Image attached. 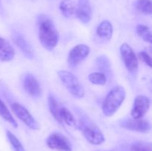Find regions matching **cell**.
Wrapping results in <instances>:
<instances>
[{"label":"cell","instance_id":"cell-20","mask_svg":"<svg viewBox=\"0 0 152 151\" xmlns=\"http://www.w3.org/2000/svg\"><path fill=\"white\" fill-rule=\"evenodd\" d=\"M136 31L137 35L142 38L143 41L151 44L152 36L151 30L149 27L145 25H138L136 27Z\"/></svg>","mask_w":152,"mask_h":151},{"label":"cell","instance_id":"cell-16","mask_svg":"<svg viewBox=\"0 0 152 151\" xmlns=\"http://www.w3.org/2000/svg\"><path fill=\"white\" fill-rule=\"evenodd\" d=\"M48 102L49 110H50L51 115L56 119V121H57L59 124H62V121L60 115L61 107H59V105L56 101V98L53 95L50 94L48 98Z\"/></svg>","mask_w":152,"mask_h":151},{"label":"cell","instance_id":"cell-9","mask_svg":"<svg viewBox=\"0 0 152 151\" xmlns=\"http://www.w3.org/2000/svg\"><path fill=\"white\" fill-rule=\"evenodd\" d=\"M83 133L86 140L92 144L99 145L105 142L103 133L95 124L85 126L83 129Z\"/></svg>","mask_w":152,"mask_h":151},{"label":"cell","instance_id":"cell-21","mask_svg":"<svg viewBox=\"0 0 152 151\" xmlns=\"http://www.w3.org/2000/svg\"><path fill=\"white\" fill-rule=\"evenodd\" d=\"M88 80L96 85H105L107 81L106 76L101 72H94L88 75Z\"/></svg>","mask_w":152,"mask_h":151},{"label":"cell","instance_id":"cell-19","mask_svg":"<svg viewBox=\"0 0 152 151\" xmlns=\"http://www.w3.org/2000/svg\"><path fill=\"white\" fill-rule=\"evenodd\" d=\"M0 116L3 118V119L5 120L6 121L9 123V124H11L13 127H17L18 124L16 121L15 120V118H13V116L12 115L11 113L10 112V110H8V108L7 107V106L5 105V104L3 102V101L0 99Z\"/></svg>","mask_w":152,"mask_h":151},{"label":"cell","instance_id":"cell-1","mask_svg":"<svg viewBox=\"0 0 152 151\" xmlns=\"http://www.w3.org/2000/svg\"><path fill=\"white\" fill-rule=\"evenodd\" d=\"M37 24L39 39L42 45L48 50H53L58 44L59 34L53 21L45 15H40Z\"/></svg>","mask_w":152,"mask_h":151},{"label":"cell","instance_id":"cell-17","mask_svg":"<svg viewBox=\"0 0 152 151\" xmlns=\"http://www.w3.org/2000/svg\"><path fill=\"white\" fill-rule=\"evenodd\" d=\"M76 7L73 0H62L59 4V10L65 18H71L75 15Z\"/></svg>","mask_w":152,"mask_h":151},{"label":"cell","instance_id":"cell-24","mask_svg":"<svg viewBox=\"0 0 152 151\" xmlns=\"http://www.w3.org/2000/svg\"><path fill=\"white\" fill-rule=\"evenodd\" d=\"M131 151H152L151 144L145 142H137L132 144Z\"/></svg>","mask_w":152,"mask_h":151},{"label":"cell","instance_id":"cell-14","mask_svg":"<svg viewBox=\"0 0 152 151\" xmlns=\"http://www.w3.org/2000/svg\"><path fill=\"white\" fill-rule=\"evenodd\" d=\"M15 56V50L10 43L4 38L0 37V60L10 62Z\"/></svg>","mask_w":152,"mask_h":151},{"label":"cell","instance_id":"cell-25","mask_svg":"<svg viewBox=\"0 0 152 151\" xmlns=\"http://www.w3.org/2000/svg\"><path fill=\"white\" fill-rule=\"evenodd\" d=\"M139 56L141 59H142V62L145 64V65H148L149 68H151L152 66V62H151V57L149 54H148L147 52L145 51H142L139 53Z\"/></svg>","mask_w":152,"mask_h":151},{"label":"cell","instance_id":"cell-26","mask_svg":"<svg viewBox=\"0 0 152 151\" xmlns=\"http://www.w3.org/2000/svg\"><path fill=\"white\" fill-rule=\"evenodd\" d=\"M96 63H97L98 66L102 68V69H107L110 66L109 62L105 57H98L97 60H96Z\"/></svg>","mask_w":152,"mask_h":151},{"label":"cell","instance_id":"cell-2","mask_svg":"<svg viewBox=\"0 0 152 151\" xmlns=\"http://www.w3.org/2000/svg\"><path fill=\"white\" fill-rule=\"evenodd\" d=\"M126 96V92L124 87L121 85H117L113 87L107 94L102 110L106 116H112L116 113L122 104L124 102Z\"/></svg>","mask_w":152,"mask_h":151},{"label":"cell","instance_id":"cell-5","mask_svg":"<svg viewBox=\"0 0 152 151\" xmlns=\"http://www.w3.org/2000/svg\"><path fill=\"white\" fill-rule=\"evenodd\" d=\"M10 108L13 113L18 118L21 120L25 125L28 126L32 130H38L39 125L36 121L33 115L30 113L29 111L20 104L17 102H13L10 105Z\"/></svg>","mask_w":152,"mask_h":151},{"label":"cell","instance_id":"cell-15","mask_svg":"<svg viewBox=\"0 0 152 151\" xmlns=\"http://www.w3.org/2000/svg\"><path fill=\"white\" fill-rule=\"evenodd\" d=\"M113 25L109 21H102L96 28V33L98 36L100 38H105L107 40H110L113 35Z\"/></svg>","mask_w":152,"mask_h":151},{"label":"cell","instance_id":"cell-8","mask_svg":"<svg viewBox=\"0 0 152 151\" xmlns=\"http://www.w3.org/2000/svg\"><path fill=\"white\" fill-rule=\"evenodd\" d=\"M151 101L147 96L139 95L136 96L134 101L133 106L131 110V115L135 119H140L145 116L150 108Z\"/></svg>","mask_w":152,"mask_h":151},{"label":"cell","instance_id":"cell-22","mask_svg":"<svg viewBox=\"0 0 152 151\" xmlns=\"http://www.w3.org/2000/svg\"><path fill=\"white\" fill-rule=\"evenodd\" d=\"M136 7L140 13L146 15H151L152 13L151 0H138L136 3Z\"/></svg>","mask_w":152,"mask_h":151},{"label":"cell","instance_id":"cell-6","mask_svg":"<svg viewBox=\"0 0 152 151\" xmlns=\"http://www.w3.org/2000/svg\"><path fill=\"white\" fill-rule=\"evenodd\" d=\"M48 147L57 151H72V145L68 138L60 133H53L46 140Z\"/></svg>","mask_w":152,"mask_h":151},{"label":"cell","instance_id":"cell-12","mask_svg":"<svg viewBox=\"0 0 152 151\" xmlns=\"http://www.w3.org/2000/svg\"><path fill=\"white\" fill-rule=\"evenodd\" d=\"M23 87L25 91L32 97H39L42 95V89L37 78L32 74H27L23 80Z\"/></svg>","mask_w":152,"mask_h":151},{"label":"cell","instance_id":"cell-23","mask_svg":"<svg viewBox=\"0 0 152 151\" xmlns=\"http://www.w3.org/2000/svg\"><path fill=\"white\" fill-rule=\"evenodd\" d=\"M7 133V139H8L9 142H10V144L13 147V150L15 151H25V148L22 146V143L20 142V141L10 131V130H7L6 131Z\"/></svg>","mask_w":152,"mask_h":151},{"label":"cell","instance_id":"cell-18","mask_svg":"<svg viewBox=\"0 0 152 151\" xmlns=\"http://www.w3.org/2000/svg\"><path fill=\"white\" fill-rule=\"evenodd\" d=\"M61 118H62V122L66 123L68 125L71 126V127H74V128H79L80 126L77 123V120H76L75 117L72 114V113L65 107H61Z\"/></svg>","mask_w":152,"mask_h":151},{"label":"cell","instance_id":"cell-10","mask_svg":"<svg viewBox=\"0 0 152 151\" xmlns=\"http://www.w3.org/2000/svg\"><path fill=\"white\" fill-rule=\"evenodd\" d=\"M120 126L126 130L139 132V133H147L151 130L149 121L142 118L140 119L129 118V119L123 120L120 123Z\"/></svg>","mask_w":152,"mask_h":151},{"label":"cell","instance_id":"cell-7","mask_svg":"<svg viewBox=\"0 0 152 151\" xmlns=\"http://www.w3.org/2000/svg\"><path fill=\"white\" fill-rule=\"evenodd\" d=\"M90 53V47L86 44H77L70 50L68 56V63L71 67H76L84 61Z\"/></svg>","mask_w":152,"mask_h":151},{"label":"cell","instance_id":"cell-3","mask_svg":"<svg viewBox=\"0 0 152 151\" xmlns=\"http://www.w3.org/2000/svg\"><path fill=\"white\" fill-rule=\"evenodd\" d=\"M57 73L62 84L72 96L79 99L84 97V87L74 74L66 70H59Z\"/></svg>","mask_w":152,"mask_h":151},{"label":"cell","instance_id":"cell-11","mask_svg":"<svg viewBox=\"0 0 152 151\" xmlns=\"http://www.w3.org/2000/svg\"><path fill=\"white\" fill-rule=\"evenodd\" d=\"M75 15L83 23H88L92 18L91 5L89 0H79Z\"/></svg>","mask_w":152,"mask_h":151},{"label":"cell","instance_id":"cell-4","mask_svg":"<svg viewBox=\"0 0 152 151\" xmlns=\"http://www.w3.org/2000/svg\"><path fill=\"white\" fill-rule=\"evenodd\" d=\"M120 51L126 69L131 73H136L138 70V60L132 47L127 43H123L120 46Z\"/></svg>","mask_w":152,"mask_h":151},{"label":"cell","instance_id":"cell-13","mask_svg":"<svg viewBox=\"0 0 152 151\" xmlns=\"http://www.w3.org/2000/svg\"><path fill=\"white\" fill-rule=\"evenodd\" d=\"M12 39L14 44L17 46L18 48L25 55V57L29 59H32L34 57L32 47L22 36H21L18 33H13L12 35Z\"/></svg>","mask_w":152,"mask_h":151}]
</instances>
